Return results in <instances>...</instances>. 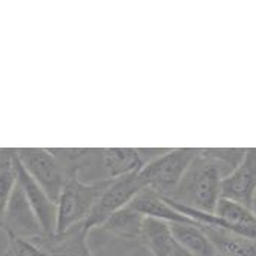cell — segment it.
<instances>
[{
    "label": "cell",
    "mask_w": 256,
    "mask_h": 256,
    "mask_svg": "<svg viewBox=\"0 0 256 256\" xmlns=\"http://www.w3.org/2000/svg\"><path fill=\"white\" fill-rule=\"evenodd\" d=\"M110 181L112 180L84 182L80 181L77 176L68 178L56 202L58 220L54 234H62L66 229L83 223L95 208L96 202L100 200L104 190L108 187Z\"/></svg>",
    "instance_id": "obj_2"
},
{
    "label": "cell",
    "mask_w": 256,
    "mask_h": 256,
    "mask_svg": "<svg viewBox=\"0 0 256 256\" xmlns=\"http://www.w3.org/2000/svg\"><path fill=\"white\" fill-rule=\"evenodd\" d=\"M126 206H130L132 210L138 211L139 214H142L144 217H148V218H156V220H162V222H166V223H192V224H198L193 220L187 218L186 216L180 214L176 210H174L170 206V204L163 196H160L158 193H156V192H152V190H150L146 187L142 188Z\"/></svg>",
    "instance_id": "obj_10"
},
{
    "label": "cell",
    "mask_w": 256,
    "mask_h": 256,
    "mask_svg": "<svg viewBox=\"0 0 256 256\" xmlns=\"http://www.w3.org/2000/svg\"><path fill=\"white\" fill-rule=\"evenodd\" d=\"M220 256H256V240L222 229V228H200Z\"/></svg>",
    "instance_id": "obj_12"
},
{
    "label": "cell",
    "mask_w": 256,
    "mask_h": 256,
    "mask_svg": "<svg viewBox=\"0 0 256 256\" xmlns=\"http://www.w3.org/2000/svg\"><path fill=\"white\" fill-rule=\"evenodd\" d=\"M174 240L193 256H217V250L206 234L192 223H169Z\"/></svg>",
    "instance_id": "obj_13"
},
{
    "label": "cell",
    "mask_w": 256,
    "mask_h": 256,
    "mask_svg": "<svg viewBox=\"0 0 256 256\" xmlns=\"http://www.w3.org/2000/svg\"><path fill=\"white\" fill-rule=\"evenodd\" d=\"M145 217L130 206H124L122 210L112 214L104 224L100 228L118 238L122 240H139L142 235V224Z\"/></svg>",
    "instance_id": "obj_15"
},
{
    "label": "cell",
    "mask_w": 256,
    "mask_h": 256,
    "mask_svg": "<svg viewBox=\"0 0 256 256\" xmlns=\"http://www.w3.org/2000/svg\"><path fill=\"white\" fill-rule=\"evenodd\" d=\"M224 172L206 150H198L170 199L180 205L212 214L220 199Z\"/></svg>",
    "instance_id": "obj_1"
},
{
    "label": "cell",
    "mask_w": 256,
    "mask_h": 256,
    "mask_svg": "<svg viewBox=\"0 0 256 256\" xmlns=\"http://www.w3.org/2000/svg\"><path fill=\"white\" fill-rule=\"evenodd\" d=\"M89 230L83 223H78L62 234L41 235L30 240L38 246L46 256H94L88 246Z\"/></svg>",
    "instance_id": "obj_9"
},
{
    "label": "cell",
    "mask_w": 256,
    "mask_h": 256,
    "mask_svg": "<svg viewBox=\"0 0 256 256\" xmlns=\"http://www.w3.org/2000/svg\"><path fill=\"white\" fill-rule=\"evenodd\" d=\"M196 154L198 150L192 148L166 150L162 156L148 162L139 170V176L146 188L163 198H170Z\"/></svg>",
    "instance_id": "obj_3"
},
{
    "label": "cell",
    "mask_w": 256,
    "mask_h": 256,
    "mask_svg": "<svg viewBox=\"0 0 256 256\" xmlns=\"http://www.w3.org/2000/svg\"><path fill=\"white\" fill-rule=\"evenodd\" d=\"M212 214L226 224V230L256 240V216L250 208L220 198Z\"/></svg>",
    "instance_id": "obj_11"
},
{
    "label": "cell",
    "mask_w": 256,
    "mask_h": 256,
    "mask_svg": "<svg viewBox=\"0 0 256 256\" xmlns=\"http://www.w3.org/2000/svg\"><path fill=\"white\" fill-rule=\"evenodd\" d=\"M217 256H220V254H218V253H217Z\"/></svg>",
    "instance_id": "obj_19"
},
{
    "label": "cell",
    "mask_w": 256,
    "mask_h": 256,
    "mask_svg": "<svg viewBox=\"0 0 256 256\" xmlns=\"http://www.w3.org/2000/svg\"><path fill=\"white\" fill-rule=\"evenodd\" d=\"M140 241L152 256H172L178 244L172 236L169 223L148 217H145L142 224Z\"/></svg>",
    "instance_id": "obj_14"
},
{
    "label": "cell",
    "mask_w": 256,
    "mask_h": 256,
    "mask_svg": "<svg viewBox=\"0 0 256 256\" xmlns=\"http://www.w3.org/2000/svg\"><path fill=\"white\" fill-rule=\"evenodd\" d=\"M12 150H0V228L4 223L5 210L16 186V170Z\"/></svg>",
    "instance_id": "obj_16"
},
{
    "label": "cell",
    "mask_w": 256,
    "mask_h": 256,
    "mask_svg": "<svg viewBox=\"0 0 256 256\" xmlns=\"http://www.w3.org/2000/svg\"><path fill=\"white\" fill-rule=\"evenodd\" d=\"M5 256H46L44 252L29 240L10 236Z\"/></svg>",
    "instance_id": "obj_17"
},
{
    "label": "cell",
    "mask_w": 256,
    "mask_h": 256,
    "mask_svg": "<svg viewBox=\"0 0 256 256\" xmlns=\"http://www.w3.org/2000/svg\"><path fill=\"white\" fill-rule=\"evenodd\" d=\"M2 229L6 230L8 236H17L29 241L44 235L41 224L17 180L5 210Z\"/></svg>",
    "instance_id": "obj_7"
},
{
    "label": "cell",
    "mask_w": 256,
    "mask_h": 256,
    "mask_svg": "<svg viewBox=\"0 0 256 256\" xmlns=\"http://www.w3.org/2000/svg\"><path fill=\"white\" fill-rule=\"evenodd\" d=\"M14 154L32 180L56 204L68 176L52 151L40 148H22L14 150Z\"/></svg>",
    "instance_id": "obj_4"
},
{
    "label": "cell",
    "mask_w": 256,
    "mask_h": 256,
    "mask_svg": "<svg viewBox=\"0 0 256 256\" xmlns=\"http://www.w3.org/2000/svg\"><path fill=\"white\" fill-rule=\"evenodd\" d=\"M14 152V150H12ZM16 180L22 187L26 199L29 200L44 235H53L56 232V220H58V206L46 194V192L32 180V176L26 172L22 163L17 160L16 154L12 157Z\"/></svg>",
    "instance_id": "obj_8"
},
{
    "label": "cell",
    "mask_w": 256,
    "mask_h": 256,
    "mask_svg": "<svg viewBox=\"0 0 256 256\" xmlns=\"http://www.w3.org/2000/svg\"><path fill=\"white\" fill-rule=\"evenodd\" d=\"M252 211L254 212V216H256V199H254V202H253V208H252Z\"/></svg>",
    "instance_id": "obj_18"
},
{
    "label": "cell",
    "mask_w": 256,
    "mask_h": 256,
    "mask_svg": "<svg viewBox=\"0 0 256 256\" xmlns=\"http://www.w3.org/2000/svg\"><path fill=\"white\" fill-rule=\"evenodd\" d=\"M220 198L253 208L256 199V148L246 150L241 163L222 180Z\"/></svg>",
    "instance_id": "obj_6"
},
{
    "label": "cell",
    "mask_w": 256,
    "mask_h": 256,
    "mask_svg": "<svg viewBox=\"0 0 256 256\" xmlns=\"http://www.w3.org/2000/svg\"><path fill=\"white\" fill-rule=\"evenodd\" d=\"M142 188H145V186L139 176V172L112 180L89 217L83 222L84 228L88 230H92L94 228H101L112 214L130 204Z\"/></svg>",
    "instance_id": "obj_5"
}]
</instances>
